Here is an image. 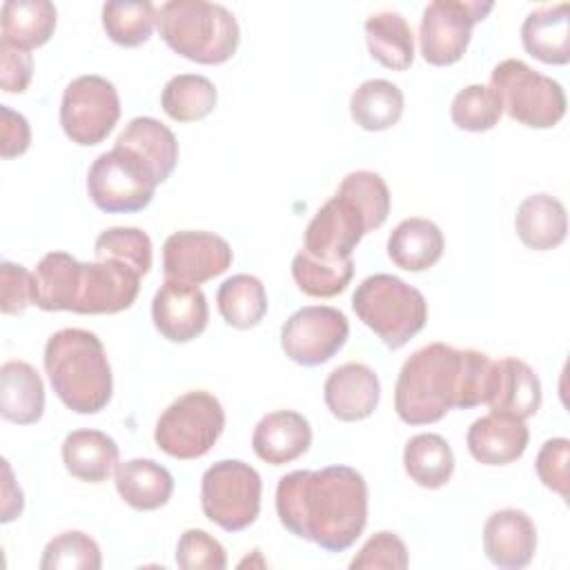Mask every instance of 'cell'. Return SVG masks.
Wrapping results in <instances>:
<instances>
[{
    "label": "cell",
    "instance_id": "44dd1931",
    "mask_svg": "<svg viewBox=\"0 0 570 570\" xmlns=\"http://www.w3.org/2000/svg\"><path fill=\"white\" fill-rule=\"evenodd\" d=\"M312 445L309 421L294 410L265 414L252 434L256 456L269 465H283L303 456Z\"/></svg>",
    "mask_w": 570,
    "mask_h": 570
},
{
    "label": "cell",
    "instance_id": "1f68e13d",
    "mask_svg": "<svg viewBox=\"0 0 570 570\" xmlns=\"http://www.w3.org/2000/svg\"><path fill=\"white\" fill-rule=\"evenodd\" d=\"M116 142L138 151L165 183L178 163V140L169 127L149 116H138L120 131Z\"/></svg>",
    "mask_w": 570,
    "mask_h": 570
},
{
    "label": "cell",
    "instance_id": "74e56055",
    "mask_svg": "<svg viewBox=\"0 0 570 570\" xmlns=\"http://www.w3.org/2000/svg\"><path fill=\"white\" fill-rule=\"evenodd\" d=\"M503 114L499 94L490 85H468L463 87L450 105L452 122L463 131H488Z\"/></svg>",
    "mask_w": 570,
    "mask_h": 570
},
{
    "label": "cell",
    "instance_id": "277c9868",
    "mask_svg": "<svg viewBox=\"0 0 570 570\" xmlns=\"http://www.w3.org/2000/svg\"><path fill=\"white\" fill-rule=\"evenodd\" d=\"M158 31L171 51L198 62H227L240 42V29L229 9L207 0H169L158 9Z\"/></svg>",
    "mask_w": 570,
    "mask_h": 570
},
{
    "label": "cell",
    "instance_id": "ab89813d",
    "mask_svg": "<svg viewBox=\"0 0 570 570\" xmlns=\"http://www.w3.org/2000/svg\"><path fill=\"white\" fill-rule=\"evenodd\" d=\"M96 258H116L145 276L151 267V238L138 227H109L94 243Z\"/></svg>",
    "mask_w": 570,
    "mask_h": 570
},
{
    "label": "cell",
    "instance_id": "bcb514c9",
    "mask_svg": "<svg viewBox=\"0 0 570 570\" xmlns=\"http://www.w3.org/2000/svg\"><path fill=\"white\" fill-rule=\"evenodd\" d=\"M33 76V58L27 49L0 42V85L7 94H22Z\"/></svg>",
    "mask_w": 570,
    "mask_h": 570
},
{
    "label": "cell",
    "instance_id": "8d00e7d4",
    "mask_svg": "<svg viewBox=\"0 0 570 570\" xmlns=\"http://www.w3.org/2000/svg\"><path fill=\"white\" fill-rule=\"evenodd\" d=\"M292 276L303 294L314 298H332L350 285L354 276V261L347 258L343 263H325L298 249L292 261Z\"/></svg>",
    "mask_w": 570,
    "mask_h": 570
},
{
    "label": "cell",
    "instance_id": "7c38bea8",
    "mask_svg": "<svg viewBox=\"0 0 570 570\" xmlns=\"http://www.w3.org/2000/svg\"><path fill=\"white\" fill-rule=\"evenodd\" d=\"M345 314L330 305H307L294 312L281 327V347L298 365L327 363L347 341Z\"/></svg>",
    "mask_w": 570,
    "mask_h": 570
},
{
    "label": "cell",
    "instance_id": "d6986e66",
    "mask_svg": "<svg viewBox=\"0 0 570 570\" xmlns=\"http://www.w3.org/2000/svg\"><path fill=\"white\" fill-rule=\"evenodd\" d=\"M323 399L338 421H363L379 405L381 383L372 367L343 363L325 379Z\"/></svg>",
    "mask_w": 570,
    "mask_h": 570
},
{
    "label": "cell",
    "instance_id": "4dcf8cb0",
    "mask_svg": "<svg viewBox=\"0 0 570 570\" xmlns=\"http://www.w3.org/2000/svg\"><path fill=\"white\" fill-rule=\"evenodd\" d=\"M403 91L383 78L361 82L350 98L352 120L365 131H385L403 114Z\"/></svg>",
    "mask_w": 570,
    "mask_h": 570
},
{
    "label": "cell",
    "instance_id": "9c48e42d",
    "mask_svg": "<svg viewBox=\"0 0 570 570\" xmlns=\"http://www.w3.org/2000/svg\"><path fill=\"white\" fill-rule=\"evenodd\" d=\"M261 494V474L238 459L216 461L200 479L203 514L227 532H240L256 521Z\"/></svg>",
    "mask_w": 570,
    "mask_h": 570
},
{
    "label": "cell",
    "instance_id": "d590c367",
    "mask_svg": "<svg viewBox=\"0 0 570 570\" xmlns=\"http://www.w3.org/2000/svg\"><path fill=\"white\" fill-rule=\"evenodd\" d=\"M156 24L158 9L154 2L111 0L102 4V29L109 40L120 47H138L147 42Z\"/></svg>",
    "mask_w": 570,
    "mask_h": 570
},
{
    "label": "cell",
    "instance_id": "4316f807",
    "mask_svg": "<svg viewBox=\"0 0 570 570\" xmlns=\"http://www.w3.org/2000/svg\"><path fill=\"white\" fill-rule=\"evenodd\" d=\"M118 456L116 441L100 430H73L62 441V463L78 481H107L118 465Z\"/></svg>",
    "mask_w": 570,
    "mask_h": 570
},
{
    "label": "cell",
    "instance_id": "ee69618b",
    "mask_svg": "<svg viewBox=\"0 0 570 570\" xmlns=\"http://www.w3.org/2000/svg\"><path fill=\"white\" fill-rule=\"evenodd\" d=\"M38 303L36 274L27 267L2 261L0 265V309L2 314H22L29 305Z\"/></svg>",
    "mask_w": 570,
    "mask_h": 570
},
{
    "label": "cell",
    "instance_id": "ffe728a7",
    "mask_svg": "<svg viewBox=\"0 0 570 570\" xmlns=\"http://www.w3.org/2000/svg\"><path fill=\"white\" fill-rule=\"evenodd\" d=\"M528 441L530 430L521 419L494 412L476 419L465 436L472 459L483 465H508L521 459Z\"/></svg>",
    "mask_w": 570,
    "mask_h": 570
},
{
    "label": "cell",
    "instance_id": "52a82bcc",
    "mask_svg": "<svg viewBox=\"0 0 570 570\" xmlns=\"http://www.w3.org/2000/svg\"><path fill=\"white\" fill-rule=\"evenodd\" d=\"M223 430L225 410L220 401L205 390H191L171 401L158 416L154 441L167 456L191 461L205 456Z\"/></svg>",
    "mask_w": 570,
    "mask_h": 570
},
{
    "label": "cell",
    "instance_id": "7a4b0ae2",
    "mask_svg": "<svg viewBox=\"0 0 570 570\" xmlns=\"http://www.w3.org/2000/svg\"><path fill=\"white\" fill-rule=\"evenodd\" d=\"M492 358L479 350L428 343L412 352L394 385V410L407 425L441 421L450 410H470L488 401Z\"/></svg>",
    "mask_w": 570,
    "mask_h": 570
},
{
    "label": "cell",
    "instance_id": "d4e9b609",
    "mask_svg": "<svg viewBox=\"0 0 570 570\" xmlns=\"http://www.w3.org/2000/svg\"><path fill=\"white\" fill-rule=\"evenodd\" d=\"M443 249L445 238L439 225L419 216L401 220L387 238L390 261L405 272L430 269L443 256Z\"/></svg>",
    "mask_w": 570,
    "mask_h": 570
},
{
    "label": "cell",
    "instance_id": "cb8c5ba5",
    "mask_svg": "<svg viewBox=\"0 0 570 570\" xmlns=\"http://www.w3.org/2000/svg\"><path fill=\"white\" fill-rule=\"evenodd\" d=\"M114 483L120 499L134 510H158L174 492V476L151 459H129L114 470Z\"/></svg>",
    "mask_w": 570,
    "mask_h": 570
},
{
    "label": "cell",
    "instance_id": "6da1fadb",
    "mask_svg": "<svg viewBox=\"0 0 570 570\" xmlns=\"http://www.w3.org/2000/svg\"><path fill=\"white\" fill-rule=\"evenodd\" d=\"M276 514L294 537L343 552L367 523V483L350 465L294 470L278 479Z\"/></svg>",
    "mask_w": 570,
    "mask_h": 570
},
{
    "label": "cell",
    "instance_id": "f35d334b",
    "mask_svg": "<svg viewBox=\"0 0 570 570\" xmlns=\"http://www.w3.org/2000/svg\"><path fill=\"white\" fill-rule=\"evenodd\" d=\"M102 566V554L98 543L80 532V530H67L53 537L40 559L42 570H58V568H71V570H98Z\"/></svg>",
    "mask_w": 570,
    "mask_h": 570
},
{
    "label": "cell",
    "instance_id": "7bdbcfd3",
    "mask_svg": "<svg viewBox=\"0 0 570 570\" xmlns=\"http://www.w3.org/2000/svg\"><path fill=\"white\" fill-rule=\"evenodd\" d=\"M350 568L352 570H370V568L403 570L407 568V548L396 532L381 530L363 543V548L350 561Z\"/></svg>",
    "mask_w": 570,
    "mask_h": 570
},
{
    "label": "cell",
    "instance_id": "4fadbf2b",
    "mask_svg": "<svg viewBox=\"0 0 570 570\" xmlns=\"http://www.w3.org/2000/svg\"><path fill=\"white\" fill-rule=\"evenodd\" d=\"M363 212L341 191H336L307 223L303 234V252L316 261L343 263L367 234Z\"/></svg>",
    "mask_w": 570,
    "mask_h": 570
},
{
    "label": "cell",
    "instance_id": "f546056e",
    "mask_svg": "<svg viewBox=\"0 0 570 570\" xmlns=\"http://www.w3.org/2000/svg\"><path fill=\"white\" fill-rule=\"evenodd\" d=\"M403 468L416 485L436 490L450 481L454 472V454L441 434L421 432L405 443Z\"/></svg>",
    "mask_w": 570,
    "mask_h": 570
},
{
    "label": "cell",
    "instance_id": "83f0119b",
    "mask_svg": "<svg viewBox=\"0 0 570 570\" xmlns=\"http://www.w3.org/2000/svg\"><path fill=\"white\" fill-rule=\"evenodd\" d=\"M58 11L49 0H7L0 11V42L31 51L56 31Z\"/></svg>",
    "mask_w": 570,
    "mask_h": 570
},
{
    "label": "cell",
    "instance_id": "5bb4252c",
    "mask_svg": "<svg viewBox=\"0 0 570 570\" xmlns=\"http://www.w3.org/2000/svg\"><path fill=\"white\" fill-rule=\"evenodd\" d=\"M140 274L116 261L96 258L80 263L73 287L71 312L76 314H116L134 305L140 289Z\"/></svg>",
    "mask_w": 570,
    "mask_h": 570
},
{
    "label": "cell",
    "instance_id": "30bf717a",
    "mask_svg": "<svg viewBox=\"0 0 570 570\" xmlns=\"http://www.w3.org/2000/svg\"><path fill=\"white\" fill-rule=\"evenodd\" d=\"M120 118V98L102 76H78L65 87L60 102V125L67 138L80 147L102 142Z\"/></svg>",
    "mask_w": 570,
    "mask_h": 570
},
{
    "label": "cell",
    "instance_id": "ac0fdd59",
    "mask_svg": "<svg viewBox=\"0 0 570 570\" xmlns=\"http://www.w3.org/2000/svg\"><path fill=\"white\" fill-rule=\"evenodd\" d=\"M485 405L494 414L530 419L541 407V381L521 358H499L492 363V381Z\"/></svg>",
    "mask_w": 570,
    "mask_h": 570
},
{
    "label": "cell",
    "instance_id": "ba28073f",
    "mask_svg": "<svg viewBox=\"0 0 570 570\" xmlns=\"http://www.w3.org/2000/svg\"><path fill=\"white\" fill-rule=\"evenodd\" d=\"M490 87L499 94L503 111L525 127L550 129L566 116L563 87L523 60H501L490 73Z\"/></svg>",
    "mask_w": 570,
    "mask_h": 570
},
{
    "label": "cell",
    "instance_id": "e575fe53",
    "mask_svg": "<svg viewBox=\"0 0 570 570\" xmlns=\"http://www.w3.org/2000/svg\"><path fill=\"white\" fill-rule=\"evenodd\" d=\"M80 263L67 252H49L36 265L38 307L45 312H71Z\"/></svg>",
    "mask_w": 570,
    "mask_h": 570
},
{
    "label": "cell",
    "instance_id": "8fae6325",
    "mask_svg": "<svg viewBox=\"0 0 570 570\" xmlns=\"http://www.w3.org/2000/svg\"><path fill=\"white\" fill-rule=\"evenodd\" d=\"M494 2L490 0H434L423 9L419 45L425 62L448 67L461 60L468 49L472 27L481 22Z\"/></svg>",
    "mask_w": 570,
    "mask_h": 570
},
{
    "label": "cell",
    "instance_id": "f1b7e54d",
    "mask_svg": "<svg viewBox=\"0 0 570 570\" xmlns=\"http://www.w3.org/2000/svg\"><path fill=\"white\" fill-rule=\"evenodd\" d=\"M370 56L392 71H405L414 60V33L396 11H379L365 20Z\"/></svg>",
    "mask_w": 570,
    "mask_h": 570
},
{
    "label": "cell",
    "instance_id": "3957f363",
    "mask_svg": "<svg viewBox=\"0 0 570 570\" xmlns=\"http://www.w3.org/2000/svg\"><path fill=\"white\" fill-rule=\"evenodd\" d=\"M42 361L56 396L71 412L96 414L111 401V365L94 332L80 327L53 332L47 338Z\"/></svg>",
    "mask_w": 570,
    "mask_h": 570
},
{
    "label": "cell",
    "instance_id": "2e32d148",
    "mask_svg": "<svg viewBox=\"0 0 570 570\" xmlns=\"http://www.w3.org/2000/svg\"><path fill=\"white\" fill-rule=\"evenodd\" d=\"M151 321L163 338L189 343L207 327V298L198 285L165 278L151 301Z\"/></svg>",
    "mask_w": 570,
    "mask_h": 570
},
{
    "label": "cell",
    "instance_id": "9a60e30c",
    "mask_svg": "<svg viewBox=\"0 0 570 570\" xmlns=\"http://www.w3.org/2000/svg\"><path fill=\"white\" fill-rule=\"evenodd\" d=\"M232 261L229 243L214 232L183 229L169 234L163 243V272L167 281L200 285L227 272Z\"/></svg>",
    "mask_w": 570,
    "mask_h": 570
},
{
    "label": "cell",
    "instance_id": "7402d4cb",
    "mask_svg": "<svg viewBox=\"0 0 570 570\" xmlns=\"http://www.w3.org/2000/svg\"><path fill=\"white\" fill-rule=\"evenodd\" d=\"M523 49L546 65L570 60V4L557 2L530 11L521 24Z\"/></svg>",
    "mask_w": 570,
    "mask_h": 570
},
{
    "label": "cell",
    "instance_id": "c3c4849f",
    "mask_svg": "<svg viewBox=\"0 0 570 570\" xmlns=\"http://www.w3.org/2000/svg\"><path fill=\"white\" fill-rule=\"evenodd\" d=\"M2 474H4V479H2V517H0V521L9 523L22 514L24 499H22L20 485L13 481V472H11L7 459H2Z\"/></svg>",
    "mask_w": 570,
    "mask_h": 570
},
{
    "label": "cell",
    "instance_id": "5b68a950",
    "mask_svg": "<svg viewBox=\"0 0 570 570\" xmlns=\"http://www.w3.org/2000/svg\"><path fill=\"white\" fill-rule=\"evenodd\" d=\"M356 316L390 347H403L428 323L425 296L392 274H372L352 294Z\"/></svg>",
    "mask_w": 570,
    "mask_h": 570
},
{
    "label": "cell",
    "instance_id": "f6af8a7d",
    "mask_svg": "<svg viewBox=\"0 0 570 570\" xmlns=\"http://www.w3.org/2000/svg\"><path fill=\"white\" fill-rule=\"evenodd\" d=\"M534 470L539 481L557 492L561 499H568L570 483V441L563 436L548 439L534 461Z\"/></svg>",
    "mask_w": 570,
    "mask_h": 570
},
{
    "label": "cell",
    "instance_id": "7dc6e473",
    "mask_svg": "<svg viewBox=\"0 0 570 570\" xmlns=\"http://www.w3.org/2000/svg\"><path fill=\"white\" fill-rule=\"evenodd\" d=\"M0 116H2V142H0V154L2 158H16L22 156L29 145H31V129L29 122L22 114L9 109L7 105H0Z\"/></svg>",
    "mask_w": 570,
    "mask_h": 570
},
{
    "label": "cell",
    "instance_id": "836d02e7",
    "mask_svg": "<svg viewBox=\"0 0 570 570\" xmlns=\"http://www.w3.org/2000/svg\"><path fill=\"white\" fill-rule=\"evenodd\" d=\"M218 94L209 78L200 73H178L163 87V111L176 122H196L209 116Z\"/></svg>",
    "mask_w": 570,
    "mask_h": 570
},
{
    "label": "cell",
    "instance_id": "e0dca14e",
    "mask_svg": "<svg viewBox=\"0 0 570 570\" xmlns=\"http://www.w3.org/2000/svg\"><path fill=\"white\" fill-rule=\"evenodd\" d=\"M485 557L505 570L525 568L537 552V525L528 512L503 508L492 512L483 525Z\"/></svg>",
    "mask_w": 570,
    "mask_h": 570
},
{
    "label": "cell",
    "instance_id": "603a6c76",
    "mask_svg": "<svg viewBox=\"0 0 570 570\" xmlns=\"http://www.w3.org/2000/svg\"><path fill=\"white\" fill-rule=\"evenodd\" d=\"M514 229L525 247L537 252L554 249L568 234L566 207L552 194H532L517 207Z\"/></svg>",
    "mask_w": 570,
    "mask_h": 570
},
{
    "label": "cell",
    "instance_id": "60d3db41",
    "mask_svg": "<svg viewBox=\"0 0 570 570\" xmlns=\"http://www.w3.org/2000/svg\"><path fill=\"white\" fill-rule=\"evenodd\" d=\"M336 191L345 194L363 212L370 232L381 227L387 220L390 189L376 171H367V169L352 171L341 180Z\"/></svg>",
    "mask_w": 570,
    "mask_h": 570
},
{
    "label": "cell",
    "instance_id": "8992f818",
    "mask_svg": "<svg viewBox=\"0 0 570 570\" xmlns=\"http://www.w3.org/2000/svg\"><path fill=\"white\" fill-rule=\"evenodd\" d=\"M160 178L156 169L131 147L116 142L100 154L87 174L91 203L107 214H131L145 209Z\"/></svg>",
    "mask_w": 570,
    "mask_h": 570
},
{
    "label": "cell",
    "instance_id": "d6a6232c",
    "mask_svg": "<svg viewBox=\"0 0 570 570\" xmlns=\"http://www.w3.org/2000/svg\"><path fill=\"white\" fill-rule=\"evenodd\" d=\"M216 305L227 325L236 330L256 327L267 314L265 285L252 274H236L218 287Z\"/></svg>",
    "mask_w": 570,
    "mask_h": 570
},
{
    "label": "cell",
    "instance_id": "484cf974",
    "mask_svg": "<svg viewBox=\"0 0 570 570\" xmlns=\"http://www.w3.org/2000/svg\"><path fill=\"white\" fill-rule=\"evenodd\" d=\"M45 412V385L27 361H7L0 367V414L2 419L31 425Z\"/></svg>",
    "mask_w": 570,
    "mask_h": 570
},
{
    "label": "cell",
    "instance_id": "b9f144b4",
    "mask_svg": "<svg viewBox=\"0 0 570 570\" xmlns=\"http://www.w3.org/2000/svg\"><path fill=\"white\" fill-rule=\"evenodd\" d=\"M176 563L183 570H225L227 554L220 541L209 532L189 528L178 539Z\"/></svg>",
    "mask_w": 570,
    "mask_h": 570
}]
</instances>
